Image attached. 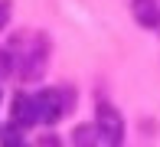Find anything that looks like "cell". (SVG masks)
<instances>
[{"mask_svg": "<svg viewBox=\"0 0 160 147\" xmlns=\"http://www.w3.org/2000/svg\"><path fill=\"white\" fill-rule=\"evenodd\" d=\"M131 13L144 29H154L160 26V3L157 0H131Z\"/></svg>", "mask_w": 160, "mask_h": 147, "instance_id": "5b68a950", "label": "cell"}, {"mask_svg": "<svg viewBox=\"0 0 160 147\" xmlns=\"http://www.w3.org/2000/svg\"><path fill=\"white\" fill-rule=\"evenodd\" d=\"M10 53H13L10 56L13 72H20L26 82H33L46 72V39L39 33H17L10 43Z\"/></svg>", "mask_w": 160, "mask_h": 147, "instance_id": "6da1fadb", "label": "cell"}, {"mask_svg": "<svg viewBox=\"0 0 160 147\" xmlns=\"http://www.w3.org/2000/svg\"><path fill=\"white\" fill-rule=\"evenodd\" d=\"M72 141L75 144H95L98 141V128H92V124H82V128H75V134H72Z\"/></svg>", "mask_w": 160, "mask_h": 147, "instance_id": "8992f818", "label": "cell"}, {"mask_svg": "<svg viewBox=\"0 0 160 147\" xmlns=\"http://www.w3.org/2000/svg\"><path fill=\"white\" fill-rule=\"evenodd\" d=\"M0 144H23V137H20V128L13 124V128H7V131H0Z\"/></svg>", "mask_w": 160, "mask_h": 147, "instance_id": "52a82bcc", "label": "cell"}, {"mask_svg": "<svg viewBox=\"0 0 160 147\" xmlns=\"http://www.w3.org/2000/svg\"><path fill=\"white\" fill-rule=\"evenodd\" d=\"M95 128H98V137L105 144H121L124 141V121H121V111L111 105H98L95 111Z\"/></svg>", "mask_w": 160, "mask_h": 147, "instance_id": "3957f363", "label": "cell"}, {"mask_svg": "<svg viewBox=\"0 0 160 147\" xmlns=\"http://www.w3.org/2000/svg\"><path fill=\"white\" fill-rule=\"evenodd\" d=\"M33 105H36V121L56 124L65 111H72V95L62 88H42L39 95H33Z\"/></svg>", "mask_w": 160, "mask_h": 147, "instance_id": "7a4b0ae2", "label": "cell"}, {"mask_svg": "<svg viewBox=\"0 0 160 147\" xmlns=\"http://www.w3.org/2000/svg\"><path fill=\"white\" fill-rule=\"evenodd\" d=\"M10 118H13V124H17L20 131H23V128H33V124H36V105H33V95H26V92H17V95H13Z\"/></svg>", "mask_w": 160, "mask_h": 147, "instance_id": "277c9868", "label": "cell"}, {"mask_svg": "<svg viewBox=\"0 0 160 147\" xmlns=\"http://www.w3.org/2000/svg\"><path fill=\"white\" fill-rule=\"evenodd\" d=\"M0 69H3V72H13V65H10V56H7L3 49H0Z\"/></svg>", "mask_w": 160, "mask_h": 147, "instance_id": "9c48e42d", "label": "cell"}, {"mask_svg": "<svg viewBox=\"0 0 160 147\" xmlns=\"http://www.w3.org/2000/svg\"><path fill=\"white\" fill-rule=\"evenodd\" d=\"M10 23V0H0V29H7Z\"/></svg>", "mask_w": 160, "mask_h": 147, "instance_id": "ba28073f", "label": "cell"}]
</instances>
